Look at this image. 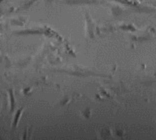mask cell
<instances>
[{
    "instance_id": "1",
    "label": "cell",
    "mask_w": 156,
    "mask_h": 140,
    "mask_svg": "<svg viewBox=\"0 0 156 140\" xmlns=\"http://www.w3.org/2000/svg\"><path fill=\"white\" fill-rule=\"evenodd\" d=\"M23 110H24V108H19L18 110L16 111L15 115H14V118H13V120H12V126H11L12 129H15L17 127V125H18V122L20 120V116H21V114H22Z\"/></svg>"
},
{
    "instance_id": "2",
    "label": "cell",
    "mask_w": 156,
    "mask_h": 140,
    "mask_svg": "<svg viewBox=\"0 0 156 140\" xmlns=\"http://www.w3.org/2000/svg\"><path fill=\"white\" fill-rule=\"evenodd\" d=\"M8 94H9V99H10V112H12L14 110V107H15V98H14L12 89H8Z\"/></svg>"
},
{
    "instance_id": "3",
    "label": "cell",
    "mask_w": 156,
    "mask_h": 140,
    "mask_svg": "<svg viewBox=\"0 0 156 140\" xmlns=\"http://www.w3.org/2000/svg\"><path fill=\"white\" fill-rule=\"evenodd\" d=\"M0 107H1V101H0Z\"/></svg>"
}]
</instances>
